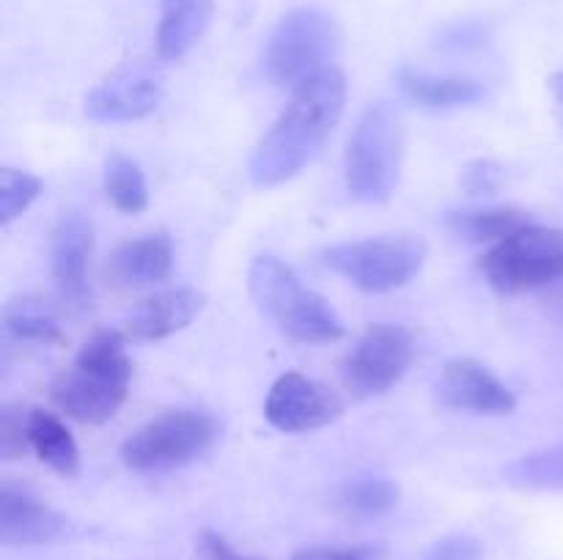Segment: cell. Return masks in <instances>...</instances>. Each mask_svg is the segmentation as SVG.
Instances as JSON below:
<instances>
[{
    "label": "cell",
    "instance_id": "17",
    "mask_svg": "<svg viewBox=\"0 0 563 560\" xmlns=\"http://www.w3.org/2000/svg\"><path fill=\"white\" fill-rule=\"evenodd\" d=\"M214 0H163L157 27V55L165 64L185 58L207 33Z\"/></svg>",
    "mask_w": 563,
    "mask_h": 560
},
{
    "label": "cell",
    "instance_id": "14",
    "mask_svg": "<svg viewBox=\"0 0 563 560\" xmlns=\"http://www.w3.org/2000/svg\"><path fill=\"white\" fill-rule=\"evenodd\" d=\"M71 522L33 494L3 483L0 489V544L38 547L71 538Z\"/></svg>",
    "mask_w": 563,
    "mask_h": 560
},
{
    "label": "cell",
    "instance_id": "19",
    "mask_svg": "<svg viewBox=\"0 0 563 560\" xmlns=\"http://www.w3.org/2000/svg\"><path fill=\"white\" fill-rule=\"evenodd\" d=\"M399 88L407 99L432 110L473 104L484 97V86L471 77H440L410 66L399 71Z\"/></svg>",
    "mask_w": 563,
    "mask_h": 560
},
{
    "label": "cell",
    "instance_id": "3",
    "mask_svg": "<svg viewBox=\"0 0 563 560\" xmlns=\"http://www.w3.org/2000/svg\"><path fill=\"white\" fill-rule=\"evenodd\" d=\"M256 305L295 344L319 346L344 338V324L322 294L302 285L295 269L275 256H258L247 269Z\"/></svg>",
    "mask_w": 563,
    "mask_h": 560
},
{
    "label": "cell",
    "instance_id": "11",
    "mask_svg": "<svg viewBox=\"0 0 563 560\" xmlns=\"http://www.w3.org/2000/svg\"><path fill=\"white\" fill-rule=\"evenodd\" d=\"M163 99V75L148 60H130L86 97L88 119L99 124L137 121L154 113Z\"/></svg>",
    "mask_w": 563,
    "mask_h": 560
},
{
    "label": "cell",
    "instance_id": "10",
    "mask_svg": "<svg viewBox=\"0 0 563 560\" xmlns=\"http://www.w3.org/2000/svg\"><path fill=\"white\" fill-rule=\"evenodd\" d=\"M344 412V401L328 384L306 377L300 371H289L278 377L264 404V415L278 432L302 434L317 432L339 421Z\"/></svg>",
    "mask_w": 563,
    "mask_h": 560
},
{
    "label": "cell",
    "instance_id": "18",
    "mask_svg": "<svg viewBox=\"0 0 563 560\" xmlns=\"http://www.w3.org/2000/svg\"><path fill=\"white\" fill-rule=\"evenodd\" d=\"M27 443H31V450L38 456V461H44L58 475L75 478L80 472V450H77L75 437L55 412L31 406V412H27Z\"/></svg>",
    "mask_w": 563,
    "mask_h": 560
},
{
    "label": "cell",
    "instance_id": "23",
    "mask_svg": "<svg viewBox=\"0 0 563 560\" xmlns=\"http://www.w3.org/2000/svg\"><path fill=\"white\" fill-rule=\"evenodd\" d=\"M104 195L119 212L141 214L148 206V187L141 165L126 154H110L104 159Z\"/></svg>",
    "mask_w": 563,
    "mask_h": 560
},
{
    "label": "cell",
    "instance_id": "2",
    "mask_svg": "<svg viewBox=\"0 0 563 560\" xmlns=\"http://www.w3.org/2000/svg\"><path fill=\"white\" fill-rule=\"evenodd\" d=\"M132 360L126 355V335L102 329L77 351L71 368L53 379L49 399L80 423H104L126 401Z\"/></svg>",
    "mask_w": 563,
    "mask_h": 560
},
{
    "label": "cell",
    "instance_id": "9",
    "mask_svg": "<svg viewBox=\"0 0 563 560\" xmlns=\"http://www.w3.org/2000/svg\"><path fill=\"white\" fill-rule=\"evenodd\" d=\"M412 357H416V340L410 329L399 324H372L344 360L341 377L352 395L372 399L388 393L394 384L401 382Z\"/></svg>",
    "mask_w": 563,
    "mask_h": 560
},
{
    "label": "cell",
    "instance_id": "30",
    "mask_svg": "<svg viewBox=\"0 0 563 560\" xmlns=\"http://www.w3.org/2000/svg\"><path fill=\"white\" fill-rule=\"evenodd\" d=\"M198 549H201L203 560H253V558H245V555L236 552V549L231 547L223 536H218V533H212V530L201 533V538H198Z\"/></svg>",
    "mask_w": 563,
    "mask_h": 560
},
{
    "label": "cell",
    "instance_id": "25",
    "mask_svg": "<svg viewBox=\"0 0 563 560\" xmlns=\"http://www.w3.org/2000/svg\"><path fill=\"white\" fill-rule=\"evenodd\" d=\"M42 195V179L27 170H0V223L9 225Z\"/></svg>",
    "mask_w": 563,
    "mask_h": 560
},
{
    "label": "cell",
    "instance_id": "26",
    "mask_svg": "<svg viewBox=\"0 0 563 560\" xmlns=\"http://www.w3.org/2000/svg\"><path fill=\"white\" fill-rule=\"evenodd\" d=\"M27 412H31V406L22 404H3V410H0V456L5 461L22 459L31 450Z\"/></svg>",
    "mask_w": 563,
    "mask_h": 560
},
{
    "label": "cell",
    "instance_id": "24",
    "mask_svg": "<svg viewBox=\"0 0 563 560\" xmlns=\"http://www.w3.org/2000/svg\"><path fill=\"white\" fill-rule=\"evenodd\" d=\"M506 483L533 492H563V443L520 456L504 470Z\"/></svg>",
    "mask_w": 563,
    "mask_h": 560
},
{
    "label": "cell",
    "instance_id": "28",
    "mask_svg": "<svg viewBox=\"0 0 563 560\" xmlns=\"http://www.w3.org/2000/svg\"><path fill=\"white\" fill-rule=\"evenodd\" d=\"M482 541L467 533H454V536L440 538L438 544L427 549L421 560H482Z\"/></svg>",
    "mask_w": 563,
    "mask_h": 560
},
{
    "label": "cell",
    "instance_id": "6",
    "mask_svg": "<svg viewBox=\"0 0 563 560\" xmlns=\"http://www.w3.org/2000/svg\"><path fill=\"white\" fill-rule=\"evenodd\" d=\"M339 44L341 31L333 16L313 5H302L275 25L264 53V69L275 86L297 88L317 71L328 69Z\"/></svg>",
    "mask_w": 563,
    "mask_h": 560
},
{
    "label": "cell",
    "instance_id": "21",
    "mask_svg": "<svg viewBox=\"0 0 563 560\" xmlns=\"http://www.w3.org/2000/svg\"><path fill=\"white\" fill-rule=\"evenodd\" d=\"M3 327L16 340H36L47 346H64L66 333L58 316L42 296H14L3 307Z\"/></svg>",
    "mask_w": 563,
    "mask_h": 560
},
{
    "label": "cell",
    "instance_id": "1",
    "mask_svg": "<svg viewBox=\"0 0 563 560\" xmlns=\"http://www.w3.org/2000/svg\"><path fill=\"white\" fill-rule=\"evenodd\" d=\"M344 102L346 77L339 66H328L291 88L286 110L251 154L247 176L253 184L275 187L295 179L339 124Z\"/></svg>",
    "mask_w": 563,
    "mask_h": 560
},
{
    "label": "cell",
    "instance_id": "12",
    "mask_svg": "<svg viewBox=\"0 0 563 560\" xmlns=\"http://www.w3.org/2000/svg\"><path fill=\"white\" fill-rule=\"evenodd\" d=\"M440 404L473 415H511L517 399L484 362L456 357L443 368L438 382Z\"/></svg>",
    "mask_w": 563,
    "mask_h": 560
},
{
    "label": "cell",
    "instance_id": "29",
    "mask_svg": "<svg viewBox=\"0 0 563 560\" xmlns=\"http://www.w3.org/2000/svg\"><path fill=\"white\" fill-rule=\"evenodd\" d=\"M291 560H385V549L357 544V547H302Z\"/></svg>",
    "mask_w": 563,
    "mask_h": 560
},
{
    "label": "cell",
    "instance_id": "7",
    "mask_svg": "<svg viewBox=\"0 0 563 560\" xmlns=\"http://www.w3.org/2000/svg\"><path fill=\"white\" fill-rule=\"evenodd\" d=\"M335 275L368 294H388L401 289L421 272L427 261V242L418 236H379L333 245L322 253Z\"/></svg>",
    "mask_w": 563,
    "mask_h": 560
},
{
    "label": "cell",
    "instance_id": "4",
    "mask_svg": "<svg viewBox=\"0 0 563 560\" xmlns=\"http://www.w3.org/2000/svg\"><path fill=\"white\" fill-rule=\"evenodd\" d=\"M405 130L388 102H374L357 119L344 157L346 192L361 203H383L399 184Z\"/></svg>",
    "mask_w": 563,
    "mask_h": 560
},
{
    "label": "cell",
    "instance_id": "15",
    "mask_svg": "<svg viewBox=\"0 0 563 560\" xmlns=\"http://www.w3.org/2000/svg\"><path fill=\"white\" fill-rule=\"evenodd\" d=\"M203 294L196 289H168L143 302L126 322L124 335L132 340H163L185 329L201 313Z\"/></svg>",
    "mask_w": 563,
    "mask_h": 560
},
{
    "label": "cell",
    "instance_id": "8",
    "mask_svg": "<svg viewBox=\"0 0 563 560\" xmlns=\"http://www.w3.org/2000/svg\"><path fill=\"white\" fill-rule=\"evenodd\" d=\"M482 272L500 294H522L563 278V231L526 225L482 258Z\"/></svg>",
    "mask_w": 563,
    "mask_h": 560
},
{
    "label": "cell",
    "instance_id": "5",
    "mask_svg": "<svg viewBox=\"0 0 563 560\" xmlns=\"http://www.w3.org/2000/svg\"><path fill=\"white\" fill-rule=\"evenodd\" d=\"M218 437L220 423L209 412L168 410L124 439L121 461L141 475H163L212 450Z\"/></svg>",
    "mask_w": 563,
    "mask_h": 560
},
{
    "label": "cell",
    "instance_id": "16",
    "mask_svg": "<svg viewBox=\"0 0 563 560\" xmlns=\"http://www.w3.org/2000/svg\"><path fill=\"white\" fill-rule=\"evenodd\" d=\"M108 272L119 285L163 283L174 272V242L165 231L124 242L110 256Z\"/></svg>",
    "mask_w": 563,
    "mask_h": 560
},
{
    "label": "cell",
    "instance_id": "27",
    "mask_svg": "<svg viewBox=\"0 0 563 560\" xmlns=\"http://www.w3.org/2000/svg\"><path fill=\"white\" fill-rule=\"evenodd\" d=\"M504 168L493 159H476L462 170V187H465L467 195H493L504 184Z\"/></svg>",
    "mask_w": 563,
    "mask_h": 560
},
{
    "label": "cell",
    "instance_id": "20",
    "mask_svg": "<svg viewBox=\"0 0 563 560\" xmlns=\"http://www.w3.org/2000/svg\"><path fill=\"white\" fill-rule=\"evenodd\" d=\"M526 225H531V217L515 206L456 209L445 214V228L465 242H500Z\"/></svg>",
    "mask_w": 563,
    "mask_h": 560
},
{
    "label": "cell",
    "instance_id": "13",
    "mask_svg": "<svg viewBox=\"0 0 563 560\" xmlns=\"http://www.w3.org/2000/svg\"><path fill=\"white\" fill-rule=\"evenodd\" d=\"M93 256V225L82 212H66L49 234V267L69 305L88 302V264Z\"/></svg>",
    "mask_w": 563,
    "mask_h": 560
},
{
    "label": "cell",
    "instance_id": "22",
    "mask_svg": "<svg viewBox=\"0 0 563 560\" xmlns=\"http://www.w3.org/2000/svg\"><path fill=\"white\" fill-rule=\"evenodd\" d=\"M399 486L390 478L368 475V472L346 478L339 489L341 511L355 519H377L390 514L399 505Z\"/></svg>",
    "mask_w": 563,
    "mask_h": 560
}]
</instances>
